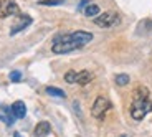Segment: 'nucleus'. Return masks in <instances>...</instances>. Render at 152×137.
<instances>
[{"label":"nucleus","instance_id":"nucleus-1","mask_svg":"<svg viewBox=\"0 0 152 137\" xmlns=\"http://www.w3.org/2000/svg\"><path fill=\"white\" fill-rule=\"evenodd\" d=\"M93 40V33L89 31H83V30H78V31H73V33H65V35H60L56 36L53 42V53L56 55H65L69 53L73 50H78V48H83L84 45Z\"/></svg>","mask_w":152,"mask_h":137},{"label":"nucleus","instance_id":"nucleus-2","mask_svg":"<svg viewBox=\"0 0 152 137\" xmlns=\"http://www.w3.org/2000/svg\"><path fill=\"white\" fill-rule=\"evenodd\" d=\"M152 111V101L149 98L147 88L141 86L134 91L132 104H131V116L134 121H142L145 116Z\"/></svg>","mask_w":152,"mask_h":137},{"label":"nucleus","instance_id":"nucleus-3","mask_svg":"<svg viewBox=\"0 0 152 137\" xmlns=\"http://www.w3.org/2000/svg\"><path fill=\"white\" fill-rule=\"evenodd\" d=\"M119 22V15L116 12H104V13H99L98 17H94V23L101 28H111L113 25Z\"/></svg>","mask_w":152,"mask_h":137},{"label":"nucleus","instance_id":"nucleus-4","mask_svg":"<svg viewBox=\"0 0 152 137\" xmlns=\"http://www.w3.org/2000/svg\"><path fill=\"white\" fill-rule=\"evenodd\" d=\"M109 109H111V103L106 98L99 96V98H96L94 104H93V107H91V116L96 119H103Z\"/></svg>","mask_w":152,"mask_h":137},{"label":"nucleus","instance_id":"nucleus-5","mask_svg":"<svg viewBox=\"0 0 152 137\" xmlns=\"http://www.w3.org/2000/svg\"><path fill=\"white\" fill-rule=\"evenodd\" d=\"M20 8L15 0H0V18H7L10 15H18Z\"/></svg>","mask_w":152,"mask_h":137},{"label":"nucleus","instance_id":"nucleus-6","mask_svg":"<svg viewBox=\"0 0 152 137\" xmlns=\"http://www.w3.org/2000/svg\"><path fill=\"white\" fill-rule=\"evenodd\" d=\"M18 22L12 27V30H10V36H13V35H17V33H20V31H23L25 28L28 27L31 23V17H28V15H25V13H18Z\"/></svg>","mask_w":152,"mask_h":137},{"label":"nucleus","instance_id":"nucleus-7","mask_svg":"<svg viewBox=\"0 0 152 137\" xmlns=\"http://www.w3.org/2000/svg\"><path fill=\"white\" fill-rule=\"evenodd\" d=\"M10 109H12V114L15 116L17 119H23L27 116V106H25L23 101H15V103L12 104Z\"/></svg>","mask_w":152,"mask_h":137},{"label":"nucleus","instance_id":"nucleus-8","mask_svg":"<svg viewBox=\"0 0 152 137\" xmlns=\"http://www.w3.org/2000/svg\"><path fill=\"white\" fill-rule=\"evenodd\" d=\"M50 132H51V126H50V122H46V121L38 122L37 127H35V136L37 137H45V136H48Z\"/></svg>","mask_w":152,"mask_h":137},{"label":"nucleus","instance_id":"nucleus-9","mask_svg":"<svg viewBox=\"0 0 152 137\" xmlns=\"http://www.w3.org/2000/svg\"><path fill=\"white\" fill-rule=\"evenodd\" d=\"M91 79H93V74L89 71H80L78 74H76V83L81 84V86L91 83Z\"/></svg>","mask_w":152,"mask_h":137},{"label":"nucleus","instance_id":"nucleus-10","mask_svg":"<svg viewBox=\"0 0 152 137\" xmlns=\"http://www.w3.org/2000/svg\"><path fill=\"white\" fill-rule=\"evenodd\" d=\"M13 117H15V116L12 114V109H8V107H4L2 112H0V119H2L7 126H12V124H13V121H15Z\"/></svg>","mask_w":152,"mask_h":137},{"label":"nucleus","instance_id":"nucleus-11","mask_svg":"<svg viewBox=\"0 0 152 137\" xmlns=\"http://www.w3.org/2000/svg\"><path fill=\"white\" fill-rule=\"evenodd\" d=\"M98 13H99V5L98 4H89L84 7V15L86 17H89V18H93V17H98Z\"/></svg>","mask_w":152,"mask_h":137},{"label":"nucleus","instance_id":"nucleus-12","mask_svg":"<svg viewBox=\"0 0 152 137\" xmlns=\"http://www.w3.org/2000/svg\"><path fill=\"white\" fill-rule=\"evenodd\" d=\"M45 91H46V94L55 96V98H66V93L63 91V89H60V88H53V86H48V88H46Z\"/></svg>","mask_w":152,"mask_h":137},{"label":"nucleus","instance_id":"nucleus-13","mask_svg":"<svg viewBox=\"0 0 152 137\" xmlns=\"http://www.w3.org/2000/svg\"><path fill=\"white\" fill-rule=\"evenodd\" d=\"M116 84L118 86H126V84H129V74H116Z\"/></svg>","mask_w":152,"mask_h":137},{"label":"nucleus","instance_id":"nucleus-14","mask_svg":"<svg viewBox=\"0 0 152 137\" xmlns=\"http://www.w3.org/2000/svg\"><path fill=\"white\" fill-rule=\"evenodd\" d=\"M76 74H78V73L73 71V69L66 71V74H65V81H66L68 84H75V83H76Z\"/></svg>","mask_w":152,"mask_h":137},{"label":"nucleus","instance_id":"nucleus-15","mask_svg":"<svg viewBox=\"0 0 152 137\" xmlns=\"http://www.w3.org/2000/svg\"><path fill=\"white\" fill-rule=\"evenodd\" d=\"M40 5H48V7H55V5H63L65 0H40Z\"/></svg>","mask_w":152,"mask_h":137},{"label":"nucleus","instance_id":"nucleus-16","mask_svg":"<svg viewBox=\"0 0 152 137\" xmlns=\"http://www.w3.org/2000/svg\"><path fill=\"white\" fill-rule=\"evenodd\" d=\"M8 78H10L12 83H18V81L22 79V73H20V71H12Z\"/></svg>","mask_w":152,"mask_h":137},{"label":"nucleus","instance_id":"nucleus-17","mask_svg":"<svg viewBox=\"0 0 152 137\" xmlns=\"http://www.w3.org/2000/svg\"><path fill=\"white\" fill-rule=\"evenodd\" d=\"M13 137H23V136L20 132H15V134H13Z\"/></svg>","mask_w":152,"mask_h":137},{"label":"nucleus","instance_id":"nucleus-18","mask_svg":"<svg viewBox=\"0 0 152 137\" xmlns=\"http://www.w3.org/2000/svg\"><path fill=\"white\" fill-rule=\"evenodd\" d=\"M121 137H126V136H121Z\"/></svg>","mask_w":152,"mask_h":137}]
</instances>
